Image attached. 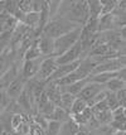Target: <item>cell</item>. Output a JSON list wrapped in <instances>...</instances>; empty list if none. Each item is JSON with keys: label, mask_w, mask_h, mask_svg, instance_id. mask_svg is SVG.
Returning <instances> with one entry per match:
<instances>
[{"label": "cell", "mask_w": 126, "mask_h": 135, "mask_svg": "<svg viewBox=\"0 0 126 135\" xmlns=\"http://www.w3.org/2000/svg\"><path fill=\"white\" fill-rule=\"evenodd\" d=\"M116 97H117L119 106H121V107H126V88L119 91V92L116 94Z\"/></svg>", "instance_id": "obj_23"}, {"label": "cell", "mask_w": 126, "mask_h": 135, "mask_svg": "<svg viewBox=\"0 0 126 135\" xmlns=\"http://www.w3.org/2000/svg\"><path fill=\"white\" fill-rule=\"evenodd\" d=\"M43 4H44V1L42 0H32V12L41 13L43 9Z\"/></svg>", "instance_id": "obj_24"}, {"label": "cell", "mask_w": 126, "mask_h": 135, "mask_svg": "<svg viewBox=\"0 0 126 135\" xmlns=\"http://www.w3.org/2000/svg\"><path fill=\"white\" fill-rule=\"evenodd\" d=\"M18 9L24 14L32 13V0H22L18 1Z\"/></svg>", "instance_id": "obj_22"}, {"label": "cell", "mask_w": 126, "mask_h": 135, "mask_svg": "<svg viewBox=\"0 0 126 135\" xmlns=\"http://www.w3.org/2000/svg\"><path fill=\"white\" fill-rule=\"evenodd\" d=\"M39 51L42 53L43 57H53L54 52V39L49 38L47 35L41 34V37L37 39Z\"/></svg>", "instance_id": "obj_10"}, {"label": "cell", "mask_w": 126, "mask_h": 135, "mask_svg": "<svg viewBox=\"0 0 126 135\" xmlns=\"http://www.w3.org/2000/svg\"><path fill=\"white\" fill-rule=\"evenodd\" d=\"M38 39V38H37ZM37 39L33 42V44L30 46L24 53V61H30V59H38L42 58V53L39 51V47H38V43H37Z\"/></svg>", "instance_id": "obj_15"}, {"label": "cell", "mask_w": 126, "mask_h": 135, "mask_svg": "<svg viewBox=\"0 0 126 135\" xmlns=\"http://www.w3.org/2000/svg\"><path fill=\"white\" fill-rule=\"evenodd\" d=\"M9 104H10V100H9L6 92L4 90H0V115H1L3 112L6 111Z\"/></svg>", "instance_id": "obj_20"}, {"label": "cell", "mask_w": 126, "mask_h": 135, "mask_svg": "<svg viewBox=\"0 0 126 135\" xmlns=\"http://www.w3.org/2000/svg\"><path fill=\"white\" fill-rule=\"evenodd\" d=\"M76 135H91V134H90V130H88V128H87V126H84V128H81V129H79V131H78Z\"/></svg>", "instance_id": "obj_26"}, {"label": "cell", "mask_w": 126, "mask_h": 135, "mask_svg": "<svg viewBox=\"0 0 126 135\" xmlns=\"http://www.w3.org/2000/svg\"><path fill=\"white\" fill-rule=\"evenodd\" d=\"M120 57H126V46H125V48L121 51V53H120Z\"/></svg>", "instance_id": "obj_29"}, {"label": "cell", "mask_w": 126, "mask_h": 135, "mask_svg": "<svg viewBox=\"0 0 126 135\" xmlns=\"http://www.w3.org/2000/svg\"><path fill=\"white\" fill-rule=\"evenodd\" d=\"M87 107V102L83 101L82 99H78L76 97V101L73 102L72 105V109H71V111L69 114L71 115H76V114H81V112H83V110Z\"/></svg>", "instance_id": "obj_18"}, {"label": "cell", "mask_w": 126, "mask_h": 135, "mask_svg": "<svg viewBox=\"0 0 126 135\" xmlns=\"http://www.w3.org/2000/svg\"><path fill=\"white\" fill-rule=\"evenodd\" d=\"M77 28H82V27H79V25L72 23V22H68L66 19H62V18H54L46 25L42 34L47 35V37L52 38V39H57V38H59L62 35L77 29Z\"/></svg>", "instance_id": "obj_2"}, {"label": "cell", "mask_w": 126, "mask_h": 135, "mask_svg": "<svg viewBox=\"0 0 126 135\" xmlns=\"http://www.w3.org/2000/svg\"><path fill=\"white\" fill-rule=\"evenodd\" d=\"M119 34H120L121 39L126 43V25H122L120 29H119Z\"/></svg>", "instance_id": "obj_25"}, {"label": "cell", "mask_w": 126, "mask_h": 135, "mask_svg": "<svg viewBox=\"0 0 126 135\" xmlns=\"http://www.w3.org/2000/svg\"><path fill=\"white\" fill-rule=\"evenodd\" d=\"M105 88L107 90L108 92H112V94H117L119 91L126 88V81L124 78L119 77V75L116 77H114L112 80H110L106 85H105Z\"/></svg>", "instance_id": "obj_11"}, {"label": "cell", "mask_w": 126, "mask_h": 135, "mask_svg": "<svg viewBox=\"0 0 126 135\" xmlns=\"http://www.w3.org/2000/svg\"><path fill=\"white\" fill-rule=\"evenodd\" d=\"M58 68V63L56 57H44V59L41 63L39 71L37 73V76L34 77V80L39 81V82L47 83L52 78V76L54 75V72Z\"/></svg>", "instance_id": "obj_4"}, {"label": "cell", "mask_w": 126, "mask_h": 135, "mask_svg": "<svg viewBox=\"0 0 126 135\" xmlns=\"http://www.w3.org/2000/svg\"><path fill=\"white\" fill-rule=\"evenodd\" d=\"M117 4H119V0H101L102 15L114 14L115 10H116V8H117Z\"/></svg>", "instance_id": "obj_17"}, {"label": "cell", "mask_w": 126, "mask_h": 135, "mask_svg": "<svg viewBox=\"0 0 126 135\" xmlns=\"http://www.w3.org/2000/svg\"><path fill=\"white\" fill-rule=\"evenodd\" d=\"M74 101H76V96H73V95L69 94V92H63V91H62L59 107H62V109H64V110H67V111L69 112Z\"/></svg>", "instance_id": "obj_16"}, {"label": "cell", "mask_w": 126, "mask_h": 135, "mask_svg": "<svg viewBox=\"0 0 126 135\" xmlns=\"http://www.w3.org/2000/svg\"><path fill=\"white\" fill-rule=\"evenodd\" d=\"M103 90H105V86H102V85H98V83H95V82H88L83 87V90L78 94L77 97L78 99H82L86 102H88L96 95H98L101 91H103Z\"/></svg>", "instance_id": "obj_9"}, {"label": "cell", "mask_w": 126, "mask_h": 135, "mask_svg": "<svg viewBox=\"0 0 126 135\" xmlns=\"http://www.w3.org/2000/svg\"><path fill=\"white\" fill-rule=\"evenodd\" d=\"M69 119H71V114L67 111V110H64V109L57 106L49 120H54V121H58V123L63 124V123H66V121H68Z\"/></svg>", "instance_id": "obj_14"}, {"label": "cell", "mask_w": 126, "mask_h": 135, "mask_svg": "<svg viewBox=\"0 0 126 135\" xmlns=\"http://www.w3.org/2000/svg\"><path fill=\"white\" fill-rule=\"evenodd\" d=\"M25 85H27V81L19 75L18 78L14 80V81L10 83V86L5 90V92H6V95H8V97H9V100L10 101L18 100V97L22 95V92L24 91Z\"/></svg>", "instance_id": "obj_7"}, {"label": "cell", "mask_w": 126, "mask_h": 135, "mask_svg": "<svg viewBox=\"0 0 126 135\" xmlns=\"http://www.w3.org/2000/svg\"><path fill=\"white\" fill-rule=\"evenodd\" d=\"M56 18H62L79 27H83L90 19L87 1H61L59 10Z\"/></svg>", "instance_id": "obj_1"}, {"label": "cell", "mask_w": 126, "mask_h": 135, "mask_svg": "<svg viewBox=\"0 0 126 135\" xmlns=\"http://www.w3.org/2000/svg\"><path fill=\"white\" fill-rule=\"evenodd\" d=\"M79 129L81 128L71 118L68 121H66V123H63L61 125V130L58 135H76L79 131Z\"/></svg>", "instance_id": "obj_13"}, {"label": "cell", "mask_w": 126, "mask_h": 135, "mask_svg": "<svg viewBox=\"0 0 126 135\" xmlns=\"http://www.w3.org/2000/svg\"><path fill=\"white\" fill-rule=\"evenodd\" d=\"M1 53H3V52H1V51H0V54H1Z\"/></svg>", "instance_id": "obj_30"}, {"label": "cell", "mask_w": 126, "mask_h": 135, "mask_svg": "<svg viewBox=\"0 0 126 135\" xmlns=\"http://www.w3.org/2000/svg\"><path fill=\"white\" fill-rule=\"evenodd\" d=\"M82 57H83L82 46H81V42H78L77 44H74L64 54H62L61 57H58V58H56V59H57V63L61 66V65H68V63L77 62L79 59H82Z\"/></svg>", "instance_id": "obj_5"}, {"label": "cell", "mask_w": 126, "mask_h": 135, "mask_svg": "<svg viewBox=\"0 0 126 135\" xmlns=\"http://www.w3.org/2000/svg\"><path fill=\"white\" fill-rule=\"evenodd\" d=\"M44 59V57L38 59H30V61H24L23 66H22V72H20V76L24 78L25 81H30L37 76L41 63Z\"/></svg>", "instance_id": "obj_6"}, {"label": "cell", "mask_w": 126, "mask_h": 135, "mask_svg": "<svg viewBox=\"0 0 126 135\" xmlns=\"http://www.w3.org/2000/svg\"><path fill=\"white\" fill-rule=\"evenodd\" d=\"M81 29L82 28H77V29H74L72 32H69V33H67V34L59 37V38H57V39H54L53 57L58 58L62 54H64L68 49H71L74 44H77L79 42V38H81Z\"/></svg>", "instance_id": "obj_3"}, {"label": "cell", "mask_w": 126, "mask_h": 135, "mask_svg": "<svg viewBox=\"0 0 126 135\" xmlns=\"http://www.w3.org/2000/svg\"><path fill=\"white\" fill-rule=\"evenodd\" d=\"M61 125L62 124L58 121H54V120H48V125H47V129L44 130L46 135H58L61 130Z\"/></svg>", "instance_id": "obj_19"}, {"label": "cell", "mask_w": 126, "mask_h": 135, "mask_svg": "<svg viewBox=\"0 0 126 135\" xmlns=\"http://www.w3.org/2000/svg\"><path fill=\"white\" fill-rule=\"evenodd\" d=\"M112 135H126V131H114Z\"/></svg>", "instance_id": "obj_28"}, {"label": "cell", "mask_w": 126, "mask_h": 135, "mask_svg": "<svg viewBox=\"0 0 126 135\" xmlns=\"http://www.w3.org/2000/svg\"><path fill=\"white\" fill-rule=\"evenodd\" d=\"M88 13L91 19H100L102 15V5L101 0H87Z\"/></svg>", "instance_id": "obj_12"}, {"label": "cell", "mask_w": 126, "mask_h": 135, "mask_svg": "<svg viewBox=\"0 0 126 135\" xmlns=\"http://www.w3.org/2000/svg\"><path fill=\"white\" fill-rule=\"evenodd\" d=\"M117 75H119V77H121V78H124L126 81V67H124V68H121L119 72H117Z\"/></svg>", "instance_id": "obj_27"}, {"label": "cell", "mask_w": 126, "mask_h": 135, "mask_svg": "<svg viewBox=\"0 0 126 135\" xmlns=\"http://www.w3.org/2000/svg\"><path fill=\"white\" fill-rule=\"evenodd\" d=\"M106 104H107L108 109L111 111H114L115 109L119 107V102H117V97H116V94H112V92H108L107 97H106Z\"/></svg>", "instance_id": "obj_21"}, {"label": "cell", "mask_w": 126, "mask_h": 135, "mask_svg": "<svg viewBox=\"0 0 126 135\" xmlns=\"http://www.w3.org/2000/svg\"><path fill=\"white\" fill-rule=\"evenodd\" d=\"M122 68V66L120 63V59L119 58H114V59H107V61H103L101 63L95 67V70L92 72V75H97V73H111V72H119Z\"/></svg>", "instance_id": "obj_8"}]
</instances>
